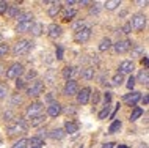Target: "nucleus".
I'll return each mask as SVG.
<instances>
[{
  "mask_svg": "<svg viewBox=\"0 0 149 148\" xmlns=\"http://www.w3.org/2000/svg\"><path fill=\"white\" fill-rule=\"evenodd\" d=\"M143 115V109L141 107H135L134 112H132V115H130V121H135V120H138L140 117Z\"/></svg>",
  "mask_w": 149,
  "mask_h": 148,
  "instance_id": "nucleus-33",
  "label": "nucleus"
},
{
  "mask_svg": "<svg viewBox=\"0 0 149 148\" xmlns=\"http://www.w3.org/2000/svg\"><path fill=\"white\" fill-rule=\"evenodd\" d=\"M111 47V39L110 38H104L102 41H100V44H99V51L100 52H105V51H108Z\"/></svg>",
  "mask_w": 149,
  "mask_h": 148,
  "instance_id": "nucleus-29",
  "label": "nucleus"
},
{
  "mask_svg": "<svg viewBox=\"0 0 149 148\" xmlns=\"http://www.w3.org/2000/svg\"><path fill=\"white\" fill-rule=\"evenodd\" d=\"M141 63H143L144 66H148V57H144V58L141 60Z\"/></svg>",
  "mask_w": 149,
  "mask_h": 148,
  "instance_id": "nucleus-58",
  "label": "nucleus"
},
{
  "mask_svg": "<svg viewBox=\"0 0 149 148\" xmlns=\"http://www.w3.org/2000/svg\"><path fill=\"white\" fill-rule=\"evenodd\" d=\"M80 76H82L85 81H93V79H94V68L93 66L83 68V69L80 71Z\"/></svg>",
  "mask_w": 149,
  "mask_h": 148,
  "instance_id": "nucleus-18",
  "label": "nucleus"
},
{
  "mask_svg": "<svg viewBox=\"0 0 149 148\" xmlns=\"http://www.w3.org/2000/svg\"><path fill=\"white\" fill-rule=\"evenodd\" d=\"M19 13H21V10H19L17 5H11V6H8V10H6L8 18H11V19H16L19 16Z\"/></svg>",
  "mask_w": 149,
  "mask_h": 148,
  "instance_id": "nucleus-25",
  "label": "nucleus"
},
{
  "mask_svg": "<svg viewBox=\"0 0 149 148\" xmlns=\"http://www.w3.org/2000/svg\"><path fill=\"white\" fill-rule=\"evenodd\" d=\"M16 87H17V90H21V88H24V87H25V82H24L22 79H17V82H16Z\"/></svg>",
  "mask_w": 149,
  "mask_h": 148,
  "instance_id": "nucleus-51",
  "label": "nucleus"
},
{
  "mask_svg": "<svg viewBox=\"0 0 149 148\" xmlns=\"http://www.w3.org/2000/svg\"><path fill=\"white\" fill-rule=\"evenodd\" d=\"M29 147V143H27V139H21V140L14 142V145L11 148H27Z\"/></svg>",
  "mask_w": 149,
  "mask_h": 148,
  "instance_id": "nucleus-35",
  "label": "nucleus"
},
{
  "mask_svg": "<svg viewBox=\"0 0 149 148\" xmlns=\"http://www.w3.org/2000/svg\"><path fill=\"white\" fill-rule=\"evenodd\" d=\"M118 148H129V147H126V145H119Z\"/></svg>",
  "mask_w": 149,
  "mask_h": 148,
  "instance_id": "nucleus-60",
  "label": "nucleus"
},
{
  "mask_svg": "<svg viewBox=\"0 0 149 148\" xmlns=\"http://www.w3.org/2000/svg\"><path fill=\"white\" fill-rule=\"evenodd\" d=\"M42 107H44L42 102H31L30 106L27 107L25 117H27V118H35V117H38L39 114H42Z\"/></svg>",
  "mask_w": 149,
  "mask_h": 148,
  "instance_id": "nucleus-5",
  "label": "nucleus"
},
{
  "mask_svg": "<svg viewBox=\"0 0 149 148\" xmlns=\"http://www.w3.org/2000/svg\"><path fill=\"white\" fill-rule=\"evenodd\" d=\"M77 91H79L77 81H68L63 88V95L64 96H74V95H77Z\"/></svg>",
  "mask_w": 149,
  "mask_h": 148,
  "instance_id": "nucleus-9",
  "label": "nucleus"
},
{
  "mask_svg": "<svg viewBox=\"0 0 149 148\" xmlns=\"http://www.w3.org/2000/svg\"><path fill=\"white\" fill-rule=\"evenodd\" d=\"M141 101L144 106H148V102H149V98H148V95H144V96H141Z\"/></svg>",
  "mask_w": 149,
  "mask_h": 148,
  "instance_id": "nucleus-55",
  "label": "nucleus"
},
{
  "mask_svg": "<svg viewBox=\"0 0 149 148\" xmlns=\"http://www.w3.org/2000/svg\"><path fill=\"white\" fill-rule=\"evenodd\" d=\"M10 52L8 44H0V57H6V54Z\"/></svg>",
  "mask_w": 149,
  "mask_h": 148,
  "instance_id": "nucleus-39",
  "label": "nucleus"
},
{
  "mask_svg": "<svg viewBox=\"0 0 149 148\" xmlns=\"http://www.w3.org/2000/svg\"><path fill=\"white\" fill-rule=\"evenodd\" d=\"M25 129H27V123H25L24 118H14V121L6 128V131H8L10 135H14V134H19V133H25Z\"/></svg>",
  "mask_w": 149,
  "mask_h": 148,
  "instance_id": "nucleus-3",
  "label": "nucleus"
},
{
  "mask_svg": "<svg viewBox=\"0 0 149 148\" xmlns=\"http://www.w3.org/2000/svg\"><path fill=\"white\" fill-rule=\"evenodd\" d=\"M75 14H77V11H75L74 8H66V11L63 13V21H66V22L72 21Z\"/></svg>",
  "mask_w": 149,
  "mask_h": 148,
  "instance_id": "nucleus-26",
  "label": "nucleus"
},
{
  "mask_svg": "<svg viewBox=\"0 0 149 148\" xmlns=\"http://www.w3.org/2000/svg\"><path fill=\"white\" fill-rule=\"evenodd\" d=\"M64 134H77L79 131V125L74 121H66L64 123Z\"/></svg>",
  "mask_w": 149,
  "mask_h": 148,
  "instance_id": "nucleus-17",
  "label": "nucleus"
},
{
  "mask_svg": "<svg viewBox=\"0 0 149 148\" xmlns=\"http://www.w3.org/2000/svg\"><path fill=\"white\" fill-rule=\"evenodd\" d=\"M119 5H121L119 0H108V2H105V5H104V6H105L108 11H113L115 8H116V6H119Z\"/></svg>",
  "mask_w": 149,
  "mask_h": 148,
  "instance_id": "nucleus-32",
  "label": "nucleus"
},
{
  "mask_svg": "<svg viewBox=\"0 0 149 148\" xmlns=\"http://www.w3.org/2000/svg\"><path fill=\"white\" fill-rule=\"evenodd\" d=\"M27 143H29L30 148H41L44 145V140H41L39 137H36V135H33V137L27 139Z\"/></svg>",
  "mask_w": 149,
  "mask_h": 148,
  "instance_id": "nucleus-22",
  "label": "nucleus"
},
{
  "mask_svg": "<svg viewBox=\"0 0 149 148\" xmlns=\"http://www.w3.org/2000/svg\"><path fill=\"white\" fill-rule=\"evenodd\" d=\"M130 29L132 30H135V32H141L144 27H146V24H148V18L144 14L141 13H136L132 16V19H130Z\"/></svg>",
  "mask_w": 149,
  "mask_h": 148,
  "instance_id": "nucleus-2",
  "label": "nucleus"
},
{
  "mask_svg": "<svg viewBox=\"0 0 149 148\" xmlns=\"http://www.w3.org/2000/svg\"><path fill=\"white\" fill-rule=\"evenodd\" d=\"M99 5L97 3H94V5H93V8H91V14H97L99 13V8H97Z\"/></svg>",
  "mask_w": 149,
  "mask_h": 148,
  "instance_id": "nucleus-52",
  "label": "nucleus"
},
{
  "mask_svg": "<svg viewBox=\"0 0 149 148\" xmlns=\"http://www.w3.org/2000/svg\"><path fill=\"white\" fill-rule=\"evenodd\" d=\"M60 10H61L60 2H54V3H52V6H49V11H47V13H49L50 18H55V16L60 13Z\"/></svg>",
  "mask_w": 149,
  "mask_h": 148,
  "instance_id": "nucleus-27",
  "label": "nucleus"
},
{
  "mask_svg": "<svg viewBox=\"0 0 149 148\" xmlns=\"http://www.w3.org/2000/svg\"><path fill=\"white\" fill-rule=\"evenodd\" d=\"M134 71V62L132 60H124V62H121L119 65V74H129Z\"/></svg>",
  "mask_w": 149,
  "mask_h": 148,
  "instance_id": "nucleus-15",
  "label": "nucleus"
},
{
  "mask_svg": "<svg viewBox=\"0 0 149 148\" xmlns=\"http://www.w3.org/2000/svg\"><path fill=\"white\" fill-rule=\"evenodd\" d=\"M121 32H123V33H126V35H129V33L132 32V29H130V24L126 22V24L123 25V29H121Z\"/></svg>",
  "mask_w": 149,
  "mask_h": 148,
  "instance_id": "nucleus-44",
  "label": "nucleus"
},
{
  "mask_svg": "<svg viewBox=\"0 0 149 148\" xmlns=\"http://www.w3.org/2000/svg\"><path fill=\"white\" fill-rule=\"evenodd\" d=\"M42 32H44L42 24L41 22H33V25H31V29H30V33L33 35V36H41Z\"/></svg>",
  "mask_w": 149,
  "mask_h": 148,
  "instance_id": "nucleus-19",
  "label": "nucleus"
},
{
  "mask_svg": "<svg viewBox=\"0 0 149 148\" xmlns=\"http://www.w3.org/2000/svg\"><path fill=\"white\" fill-rule=\"evenodd\" d=\"M22 73H24V66L21 63H14V65H11L5 71V76H6V79H19V76Z\"/></svg>",
  "mask_w": 149,
  "mask_h": 148,
  "instance_id": "nucleus-4",
  "label": "nucleus"
},
{
  "mask_svg": "<svg viewBox=\"0 0 149 148\" xmlns=\"http://www.w3.org/2000/svg\"><path fill=\"white\" fill-rule=\"evenodd\" d=\"M2 39H3V36H2V35H0V41H2Z\"/></svg>",
  "mask_w": 149,
  "mask_h": 148,
  "instance_id": "nucleus-62",
  "label": "nucleus"
},
{
  "mask_svg": "<svg viewBox=\"0 0 149 148\" xmlns=\"http://www.w3.org/2000/svg\"><path fill=\"white\" fill-rule=\"evenodd\" d=\"M44 82H47L49 85H54V83L57 82V79H55V74H54V71H47V74L44 76Z\"/></svg>",
  "mask_w": 149,
  "mask_h": 148,
  "instance_id": "nucleus-31",
  "label": "nucleus"
},
{
  "mask_svg": "<svg viewBox=\"0 0 149 148\" xmlns=\"http://www.w3.org/2000/svg\"><path fill=\"white\" fill-rule=\"evenodd\" d=\"M135 81H138L140 83H143V85H148L149 83V71H148V68H144V69L140 71L138 77H136Z\"/></svg>",
  "mask_w": 149,
  "mask_h": 148,
  "instance_id": "nucleus-20",
  "label": "nucleus"
},
{
  "mask_svg": "<svg viewBox=\"0 0 149 148\" xmlns=\"http://www.w3.org/2000/svg\"><path fill=\"white\" fill-rule=\"evenodd\" d=\"M121 126H123L121 120H115V121L110 125V128H108V134H115V133H118V131L121 129Z\"/></svg>",
  "mask_w": 149,
  "mask_h": 148,
  "instance_id": "nucleus-28",
  "label": "nucleus"
},
{
  "mask_svg": "<svg viewBox=\"0 0 149 148\" xmlns=\"http://www.w3.org/2000/svg\"><path fill=\"white\" fill-rule=\"evenodd\" d=\"M46 120H47V115H44V114H39L38 117L31 118V128H38V126L44 125V123H46Z\"/></svg>",
  "mask_w": 149,
  "mask_h": 148,
  "instance_id": "nucleus-23",
  "label": "nucleus"
},
{
  "mask_svg": "<svg viewBox=\"0 0 149 148\" xmlns=\"http://www.w3.org/2000/svg\"><path fill=\"white\" fill-rule=\"evenodd\" d=\"M140 99H141V93H140V91H134V90H132L130 93L124 95L123 101L126 102V104H129V106H135Z\"/></svg>",
  "mask_w": 149,
  "mask_h": 148,
  "instance_id": "nucleus-11",
  "label": "nucleus"
},
{
  "mask_svg": "<svg viewBox=\"0 0 149 148\" xmlns=\"http://www.w3.org/2000/svg\"><path fill=\"white\" fill-rule=\"evenodd\" d=\"M99 91L97 90H96L94 91V93H91V96H90V99H91V101H93V104H97L99 102V99H100V96H99Z\"/></svg>",
  "mask_w": 149,
  "mask_h": 148,
  "instance_id": "nucleus-40",
  "label": "nucleus"
},
{
  "mask_svg": "<svg viewBox=\"0 0 149 148\" xmlns=\"http://www.w3.org/2000/svg\"><path fill=\"white\" fill-rule=\"evenodd\" d=\"M31 25H33V21H29V22H17V25H16V32H17V33H27V32H30Z\"/></svg>",
  "mask_w": 149,
  "mask_h": 148,
  "instance_id": "nucleus-16",
  "label": "nucleus"
},
{
  "mask_svg": "<svg viewBox=\"0 0 149 148\" xmlns=\"http://www.w3.org/2000/svg\"><path fill=\"white\" fill-rule=\"evenodd\" d=\"M36 77V71H29V73L25 74V79H22L24 82H27V81H30V79H35Z\"/></svg>",
  "mask_w": 149,
  "mask_h": 148,
  "instance_id": "nucleus-42",
  "label": "nucleus"
},
{
  "mask_svg": "<svg viewBox=\"0 0 149 148\" xmlns=\"http://www.w3.org/2000/svg\"><path fill=\"white\" fill-rule=\"evenodd\" d=\"M90 96H91V88L85 87V88L77 91V102L79 104H88L90 102Z\"/></svg>",
  "mask_w": 149,
  "mask_h": 148,
  "instance_id": "nucleus-12",
  "label": "nucleus"
},
{
  "mask_svg": "<svg viewBox=\"0 0 149 148\" xmlns=\"http://www.w3.org/2000/svg\"><path fill=\"white\" fill-rule=\"evenodd\" d=\"M8 95V87L3 82H0V99H3Z\"/></svg>",
  "mask_w": 149,
  "mask_h": 148,
  "instance_id": "nucleus-38",
  "label": "nucleus"
},
{
  "mask_svg": "<svg viewBox=\"0 0 149 148\" xmlns=\"http://www.w3.org/2000/svg\"><path fill=\"white\" fill-rule=\"evenodd\" d=\"M102 148H115V143L113 142H108V143H104Z\"/></svg>",
  "mask_w": 149,
  "mask_h": 148,
  "instance_id": "nucleus-54",
  "label": "nucleus"
},
{
  "mask_svg": "<svg viewBox=\"0 0 149 148\" xmlns=\"http://www.w3.org/2000/svg\"><path fill=\"white\" fill-rule=\"evenodd\" d=\"M36 137H39V139L42 140L44 137H47V131H44V129H39V133L36 134Z\"/></svg>",
  "mask_w": 149,
  "mask_h": 148,
  "instance_id": "nucleus-50",
  "label": "nucleus"
},
{
  "mask_svg": "<svg viewBox=\"0 0 149 148\" xmlns=\"http://www.w3.org/2000/svg\"><path fill=\"white\" fill-rule=\"evenodd\" d=\"M64 112H66L68 115H74V114H77V107L75 106H66Z\"/></svg>",
  "mask_w": 149,
  "mask_h": 148,
  "instance_id": "nucleus-41",
  "label": "nucleus"
},
{
  "mask_svg": "<svg viewBox=\"0 0 149 148\" xmlns=\"http://www.w3.org/2000/svg\"><path fill=\"white\" fill-rule=\"evenodd\" d=\"M47 135H49L50 139H54V140H61L66 134H64V131L61 129V128H57V129H52Z\"/></svg>",
  "mask_w": 149,
  "mask_h": 148,
  "instance_id": "nucleus-21",
  "label": "nucleus"
},
{
  "mask_svg": "<svg viewBox=\"0 0 149 148\" xmlns=\"http://www.w3.org/2000/svg\"><path fill=\"white\" fill-rule=\"evenodd\" d=\"M80 5H91V2H90V0H80Z\"/></svg>",
  "mask_w": 149,
  "mask_h": 148,
  "instance_id": "nucleus-57",
  "label": "nucleus"
},
{
  "mask_svg": "<svg viewBox=\"0 0 149 148\" xmlns=\"http://www.w3.org/2000/svg\"><path fill=\"white\" fill-rule=\"evenodd\" d=\"M55 55H57L58 60L63 58V46H58V47H57V54H55Z\"/></svg>",
  "mask_w": 149,
  "mask_h": 148,
  "instance_id": "nucleus-49",
  "label": "nucleus"
},
{
  "mask_svg": "<svg viewBox=\"0 0 149 148\" xmlns=\"http://www.w3.org/2000/svg\"><path fill=\"white\" fill-rule=\"evenodd\" d=\"M16 19H17L19 22H29V21H33V14H31L30 11H21Z\"/></svg>",
  "mask_w": 149,
  "mask_h": 148,
  "instance_id": "nucleus-24",
  "label": "nucleus"
},
{
  "mask_svg": "<svg viewBox=\"0 0 149 148\" xmlns=\"http://www.w3.org/2000/svg\"><path fill=\"white\" fill-rule=\"evenodd\" d=\"M138 148H148V145H146V143H141V145H140Z\"/></svg>",
  "mask_w": 149,
  "mask_h": 148,
  "instance_id": "nucleus-59",
  "label": "nucleus"
},
{
  "mask_svg": "<svg viewBox=\"0 0 149 148\" xmlns=\"http://www.w3.org/2000/svg\"><path fill=\"white\" fill-rule=\"evenodd\" d=\"M144 49H143V46H140V44H136L135 47H134V51H132V58L134 57H140L141 55V52H143Z\"/></svg>",
  "mask_w": 149,
  "mask_h": 148,
  "instance_id": "nucleus-36",
  "label": "nucleus"
},
{
  "mask_svg": "<svg viewBox=\"0 0 149 148\" xmlns=\"http://www.w3.org/2000/svg\"><path fill=\"white\" fill-rule=\"evenodd\" d=\"M61 112H63V106L57 101L50 102L49 107H47V115H49V117H58Z\"/></svg>",
  "mask_w": 149,
  "mask_h": 148,
  "instance_id": "nucleus-13",
  "label": "nucleus"
},
{
  "mask_svg": "<svg viewBox=\"0 0 149 148\" xmlns=\"http://www.w3.org/2000/svg\"><path fill=\"white\" fill-rule=\"evenodd\" d=\"M123 82H124V76L118 73V74H115V76H113V79H111L110 85H113V87H119V85H123Z\"/></svg>",
  "mask_w": 149,
  "mask_h": 148,
  "instance_id": "nucleus-30",
  "label": "nucleus"
},
{
  "mask_svg": "<svg viewBox=\"0 0 149 148\" xmlns=\"http://www.w3.org/2000/svg\"><path fill=\"white\" fill-rule=\"evenodd\" d=\"M8 3L6 2H2V0H0V14H3V13H6V10H8Z\"/></svg>",
  "mask_w": 149,
  "mask_h": 148,
  "instance_id": "nucleus-45",
  "label": "nucleus"
},
{
  "mask_svg": "<svg viewBox=\"0 0 149 148\" xmlns=\"http://www.w3.org/2000/svg\"><path fill=\"white\" fill-rule=\"evenodd\" d=\"M111 95H113V93H110V91H107V93L104 95V99H105V106L111 102Z\"/></svg>",
  "mask_w": 149,
  "mask_h": 148,
  "instance_id": "nucleus-48",
  "label": "nucleus"
},
{
  "mask_svg": "<svg viewBox=\"0 0 149 148\" xmlns=\"http://www.w3.org/2000/svg\"><path fill=\"white\" fill-rule=\"evenodd\" d=\"M10 118H13V112H6L5 114V120H10Z\"/></svg>",
  "mask_w": 149,
  "mask_h": 148,
  "instance_id": "nucleus-56",
  "label": "nucleus"
},
{
  "mask_svg": "<svg viewBox=\"0 0 149 148\" xmlns=\"http://www.w3.org/2000/svg\"><path fill=\"white\" fill-rule=\"evenodd\" d=\"M33 49V41L31 39H19L13 46V55L14 57H21V55H27Z\"/></svg>",
  "mask_w": 149,
  "mask_h": 148,
  "instance_id": "nucleus-1",
  "label": "nucleus"
},
{
  "mask_svg": "<svg viewBox=\"0 0 149 148\" xmlns=\"http://www.w3.org/2000/svg\"><path fill=\"white\" fill-rule=\"evenodd\" d=\"M2 69H3V66H2V65H0V74H2V73H3V71H2Z\"/></svg>",
  "mask_w": 149,
  "mask_h": 148,
  "instance_id": "nucleus-61",
  "label": "nucleus"
},
{
  "mask_svg": "<svg viewBox=\"0 0 149 148\" xmlns=\"http://www.w3.org/2000/svg\"><path fill=\"white\" fill-rule=\"evenodd\" d=\"M22 102V98L19 96V95H14L13 98H11V104H13V106H17V104H21Z\"/></svg>",
  "mask_w": 149,
  "mask_h": 148,
  "instance_id": "nucleus-43",
  "label": "nucleus"
},
{
  "mask_svg": "<svg viewBox=\"0 0 149 148\" xmlns=\"http://www.w3.org/2000/svg\"><path fill=\"white\" fill-rule=\"evenodd\" d=\"M111 46H113L116 54H126L127 51H130L132 43L129 41V39H119V41H116L115 44H111Z\"/></svg>",
  "mask_w": 149,
  "mask_h": 148,
  "instance_id": "nucleus-7",
  "label": "nucleus"
},
{
  "mask_svg": "<svg viewBox=\"0 0 149 148\" xmlns=\"http://www.w3.org/2000/svg\"><path fill=\"white\" fill-rule=\"evenodd\" d=\"M42 91H44V82L35 81V82H31V85L27 88V95H29V96H39Z\"/></svg>",
  "mask_w": 149,
  "mask_h": 148,
  "instance_id": "nucleus-6",
  "label": "nucleus"
},
{
  "mask_svg": "<svg viewBox=\"0 0 149 148\" xmlns=\"http://www.w3.org/2000/svg\"><path fill=\"white\" fill-rule=\"evenodd\" d=\"M46 101L47 102H54V93H47L46 95Z\"/></svg>",
  "mask_w": 149,
  "mask_h": 148,
  "instance_id": "nucleus-53",
  "label": "nucleus"
},
{
  "mask_svg": "<svg viewBox=\"0 0 149 148\" xmlns=\"http://www.w3.org/2000/svg\"><path fill=\"white\" fill-rule=\"evenodd\" d=\"M61 74H63V77L66 79V81H75V77L80 76V69L75 68V66H66Z\"/></svg>",
  "mask_w": 149,
  "mask_h": 148,
  "instance_id": "nucleus-10",
  "label": "nucleus"
},
{
  "mask_svg": "<svg viewBox=\"0 0 149 148\" xmlns=\"http://www.w3.org/2000/svg\"><path fill=\"white\" fill-rule=\"evenodd\" d=\"M99 83H100V85H105V87H108V85H110V82H108L107 81V77H105V74H102V76H100V77H99Z\"/></svg>",
  "mask_w": 149,
  "mask_h": 148,
  "instance_id": "nucleus-47",
  "label": "nucleus"
},
{
  "mask_svg": "<svg viewBox=\"0 0 149 148\" xmlns=\"http://www.w3.org/2000/svg\"><path fill=\"white\" fill-rule=\"evenodd\" d=\"M75 41L77 43H80V44H82V43H86L88 39L91 38V27H83L82 30H79V32H75Z\"/></svg>",
  "mask_w": 149,
  "mask_h": 148,
  "instance_id": "nucleus-8",
  "label": "nucleus"
},
{
  "mask_svg": "<svg viewBox=\"0 0 149 148\" xmlns=\"http://www.w3.org/2000/svg\"><path fill=\"white\" fill-rule=\"evenodd\" d=\"M83 27H86V25H85V22H83V21H77V22H74V24H72V30H74V32H79V30H82Z\"/></svg>",
  "mask_w": 149,
  "mask_h": 148,
  "instance_id": "nucleus-37",
  "label": "nucleus"
},
{
  "mask_svg": "<svg viewBox=\"0 0 149 148\" xmlns=\"http://www.w3.org/2000/svg\"><path fill=\"white\" fill-rule=\"evenodd\" d=\"M110 112H111V107H110V104H107V106H105L102 110L99 112V120H104V118H107L108 115H110Z\"/></svg>",
  "mask_w": 149,
  "mask_h": 148,
  "instance_id": "nucleus-34",
  "label": "nucleus"
},
{
  "mask_svg": "<svg viewBox=\"0 0 149 148\" xmlns=\"http://www.w3.org/2000/svg\"><path fill=\"white\" fill-rule=\"evenodd\" d=\"M135 77H134V76H130V77H129V81H127V88L129 90H132V88H134V85H135Z\"/></svg>",
  "mask_w": 149,
  "mask_h": 148,
  "instance_id": "nucleus-46",
  "label": "nucleus"
},
{
  "mask_svg": "<svg viewBox=\"0 0 149 148\" xmlns=\"http://www.w3.org/2000/svg\"><path fill=\"white\" fill-rule=\"evenodd\" d=\"M49 32H47V35H49V38L52 39H57L61 36V25H58V24H52V25H49V29H47Z\"/></svg>",
  "mask_w": 149,
  "mask_h": 148,
  "instance_id": "nucleus-14",
  "label": "nucleus"
}]
</instances>
